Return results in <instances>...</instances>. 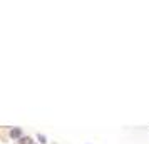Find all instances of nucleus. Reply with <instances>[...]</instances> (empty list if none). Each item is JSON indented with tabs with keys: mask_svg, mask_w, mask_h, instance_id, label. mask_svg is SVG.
I'll return each mask as SVG.
<instances>
[{
	"mask_svg": "<svg viewBox=\"0 0 149 144\" xmlns=\"http://www.w3.org/2000/svg\"><path fill=\"white\" fill-rule=\"evenodd\" d=\"M10 136H12V139H19V137L22 136V131L19 129V127H15V129L10 131Z\"/></svg>",
	"mask_w": 149,
	"mask_h": 144,
	"instance_id": "nucleus-1",
	"label": "nucleus"
},
{
	"mask_svg": "<svg viewBox=\"0 0 149 144\" xmlns=\"http://www.w3.org/2000/svg\"><path fill=\"white\" fill-rule=\"evenodd\" d=\"M20 143L22 144H32V139L30 137H20Z\"/></svg>",
	"mask_w": 149,
	"mask_h": 144,
	"instance_id": "nucleus-2",
	"label": "nucleus"
}]
</instances>
